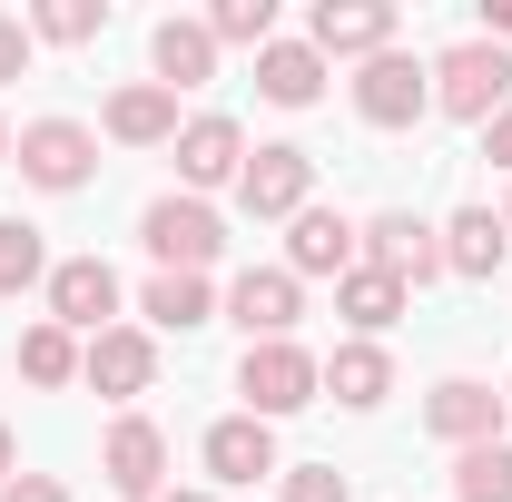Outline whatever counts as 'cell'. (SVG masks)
<instances>
[{
	"instance_id": "6da1fadb",
	"label": "cell",
	"mask_w": 512,
	"mask_h": 502,
	"mask_svg": "<svg viewBox=\"0 0 512 502\" xmlns=\"http://www.w3.org/2000/svg\"><path fill=\"white\" fill-rule=\"evenodd\" d=\"M138 247L158 256V276H207V266L227 256V217H217L207 197H148Z\"/></svg>"
},
{
	"instance_id": "7a4b0ae2",
	"label": "cell",
	"mask_w": 512,
	"mask_h": 502,
	"mask_svg": "<svg viewBox=\"0 0 512 502\" xmlns=\"http://www.w3.org/2000/svg\"><path fill=\"white\" fill-rule=\"evenodd\" d=\"M237 394H247L256 424H276V414H306V404L325 394V355H306L296 335H286V345H247V355H237Z\"/></svg>"
},
{
	"instance_id": "3957f363",
	"label": "cell",
	"mask_w": 512,
	"mask_h": 502,
	"mask_svg": "<svg viewBox=\"0 0 512 502\" xmlns=\"http://www.w3.org/2000/svg\"><path fill=\"white\" fill-rule=\"evenodd\" d=\"M434 109L463 128H483L493 109H512V50L493 40H453L444 60H434Z\"/></svg>"
},
{
	"instance_id": "277c9868",
	"label": "cell",
	"mask_w": 512,
	"mask_h": 502,
	"mask_svg": "<svg viewBox=\"0 0 512 502\" xmlns=\"http://www.w3.org/2000/svg\"><path fill=\"white\" fill-rule=\"evenodd\" d=\"M237 207H247L256 227H296L306 207H316V148H296V138H276V148H247V168H237Z\"/></svg>"
},
{
	"instance_id": "5b68a950",
	"label": "cell",
	"mask_w": 512,
	"mask_h": 502,
	"mask_svg": "<svg viewBox=\"0 0 512 502\" xmlns=\"http://www.w3.org/2000/svg\"><path fill=\"white\" fill-rule=\"evenodd\" d=\"M10 158H20V178H30V188L79 197L89 178H99V128H79V119H30L20 138H10Z\"/></svg>"
},
{
	"instance_id": "8992f818",
	"label": "cell",
	"mask_w": 512,
	"mask_h": 502,
	"mask_svg": "<svg viewBox=\"0 0 512 502\" xmlns=\"http://www.w3.org/2000/svg\"><path fill=\"white\" fill-rule=\"evenodd\" d=\"M424 109H434V60L375 50V60L355 69V119H365V128H414Z\"/></svg>"
},
{
	"instance_id": "52a82bcc",
	"label": "cell",
	"mask_w": 512,
	"mask_h": 502,
	"mask_svg": "<svg viewBox=\"0 0 512 502\" xmlns=\"http://www.w3.org/2000/svg\"><path fill=\"white\" fill-rule=\"evenodd\" d=\"M394 30H404V10H394V0H316V10H306V50H316L325 69L335 60H375V50H394Z\"/></svg>"
},
{
	"instance_id": "ba28073f",
	"label": "cell",
	"mask_w": 512,
	"mask_h": 502,
	"mask_svg": "<svg viewBox=\"0 0 512 502\" xmlns=\"http://www.w3.org/2000/svg\"><path fill=\"white\" fill-rule=\"evenodd\" d=\"M355 247H365V266H384L394 286H434V276H444V227H424L414 207L365 217V227H355Z\"/></svg>"
},
{
	"instance_id": "9c48e42d",
	"label": "cell",
	"mask_w": 512,
	"mask_h": 502,
	"mask_svg": "<svg viewBox=\"0 0 512 502\" xmlns=\"http://www.w3.org/2000/svg\"><path fill=\"white\" fill-rule=\"evenodd\" d=\"M40 296H50V325H69V335H109V325H119V266H109V256H60Z\"/></svg>"
},
{
	"instance_id": "30bf717a",
	"label": "cell",
	"mask_w": 512,
	"mask_h": 502,
	"mask_svg": "<svg viewBox=\"0 0 512 502\" xmlns=\"http://www.w3.org/2000/svg\"><path fill=\"white\" fill-rule=\"evenodd\" d=\"M237 168H247V128L227 119V109H197V119H178V197L237 188Z\"/></svg>"
},
{
	"instance_id": "8fae6325",
	"label": "cell",
	"mask_w": 512,
	"mask_h": 502,
	"mask_svg": "<svg viewBox=\"0 0 512 502\" xmlns=\"http://www.w3.org/2000/svg\"><path fill=\"white\" fill-rule=\"evenodd\" d=\"M79 384H99L109 404H138V394L158 384V335H148V325H109V335H89V345H79Z\"/></svg>"
},
{
	"instance_id": "7c38bea8",
	"label": "cell",
	"mask_w": 512,
	"mask_h": 502,
	"mask_svg": "<svg viewBox=\"0 0 512 502\" xmlns=\"http://www.w3.org/2000/svg\"><path fill=\"white\" fill-rule=\"evenodd\" d=\"M503 394L493 384H473V375H444L434 394H424V434L453 443V453H473V443H503Z\"/></svg>"
},
{
	"instance_id": "4fadbf2b",
	"label": "cell",
	"mask_w": 512,
	"mask_h": 502,
	"mask_svg": "<svg viewBox=\"0 0 512 502\" xmlns=\"http://www.w3.org/2000/svg\"><path fill=\"white\" fill-rule=\"evenodd\" d=\"M99 473H109L119 502H158V493H168V434H158L148 414H119L109 443H99Z\"/></svg>"
},
{
	"instance_id": "5bb4252c",
	"label": "cell",
	"mask_w": 512,
	"mask_h": 502,
	"mask_svg": "<svg viewBox=\"0 0 512 502\" xmlns=\"http://www.w3.org/2000/svg\"><path fill=\"white\" fill-rule=\"evenodd\" d=\"M227 315L247 325V345H286L296 315H306V286H296L286 266H247V276L227 286Z\"/></svg>"
},
{
	"instance_id": "9a60e30c",
	"label": "cell",
	"mask_w": 512,
	"mask_h": 502,
	"mask_svg": "<svg viewBox=\"0 0 512 502\" xmlns=\"http://www.w3.org/2000/svg\"><path fill=\"white\" fill-rule=\"evenodd\" d=\"M365 247H355V217L345 207H306L296 227H286V276L306 286V276H355Z\"/></svg>"
},
{
	"instance_id": "2e32d148",
	"label": "cell",
	"mask_w": 512,
	"mask_h": 502,
	"mask_svg": "<svg viewBox=\"0 0 512 502\" xmlns=\"http://www.w3.org/2000/svg\"><path fill=\"white\" fill-rule=\"evenodd\" d=\"M197 453H207V483H266V473H276V424H256V414H217Z\"/></svg>"
},
{
	"instance_id": "e0dca14e",
	"label": "cell",
	"mask_w": 512,
	"mask_h": 502,
	"mask_svg": "<svg viewBox=\"0 0 512 502\" xmlns=\"http://www.w3.org/2000/svg\"><path fill=\"white\" fill-rule=\"evenodd\" d=\"M99 128H109L119 148H178V99H168L158 79H128V89H109Z\"/></svg>"
},
{
	"instance_id": "ac0fdd59",
	"label": "cell",
	"mask_w": 512,
	"mask_h": 502,
	"mask_svg": "<svg viewBox=\"0 0 512 502\" xmlns=\"http://www.w3.org/2000/svg\"><path fill=\"white\" fill-rule=\"evenodd\" d=\"M148 69H158L168 99H178V89H207V79H217V40H207V20H158V30H148Z\"/></svg>"
},
{
	"instance_id": "d6986e66",
	"label": "cell",
	"mask_w": 512,
	"mask_h": 502,
	"mask_svg": "<svg viewBox=\"0 0 512 502\" xmlns=\"http://www.w3.org/2000/svg\"><path fill=\"white\" fill-rule=\"evenodd\" d=\"M325 394H335L345 414H375L384 394H394V355H384V345H365V335H345V345L325 355Z\"/></svg>"
},
{
	"instance_id": "ffe728a7",
	"label": "cell",
	"mask_w": 512,
	"mask_h": 502,
	"mask_svg": "<svg viewBox=\"0 0 512 502\" xmlns=\"http://www.w3.org/2000/svg\"><path fill=\"white\" fill-rule=\"evenodd\" d=\"M256 99H276V109H316L325 99V60L306 40H266L256 50Z\"/></svg>"
},
{
	"instance_id": "44dd1931",
	"label": "cell",
	"mask_w": 512,
	"mask_h": 502,
	"mask_svg": "<svg viewBox=\"0 0 512 502\" xmlns=\"http://www.w3.org/2000/svg\"><path fill=\"white\" fill-rule=\"evenodd\" d=\"M503 256H512V237L493 207H453L444 217V276H503Z\"/></svg>"
},
{
	"instance_id": "7402d4cb",
	"label": "cell",
	"mask_w": 512,
	"mask_h": 502,
	"mask_svg": "<svg viewBox=\"0 0 512 502\" xmlns=\"http://www.w3.org/2000/svg\"><path fill=\"white\" fill-rule=\"evenodd\" d=\"M138 315H148V335H197L217 315V286L207 276H148L138 286Z\"/></svg>"
},
{
	"instance_id": "603a6c76",
	"label": "cell",
	"mask_w": 512,
	"mask_h": 502,
	"mask_svg": "<svg viewBox=\"0 0 512 502\" xmlns=\"http://www.w3.org/2000/svg\"><path fill=\"white\" fill-rule=\"evenodd\" d=\"M404 296H414V286H394L384 266H355V276H335V315H345V325H355L365 345H375L384 325L404 315Z\"/></svg>"
},
{
	"instance_id": "cb8c5ba5",
	"label": "cell",
	"mask_w": 512,
	"mask_h": 502,
	"mask_svg": "<svg viewBox=\"0 0 512 502\" xmlns=\"http://www.w3.org/2000/svg\"><path fill=\"white\" fill-rule=\"evenodd\" d=\"M20 384H40V394H60V384H79V335L40 315V325L20 335Z\"/></svg>"
},
{
	"instance_id": "d4e9b609",
	"label": "cell",
	"mask_w": 512,
	"mask_h": 502,
	"mask_svg": "<svg viewBox=\"0 0 512 502\" xmlns=\"http://www.w3.org/2000/svg\"><path fill=\"white\" fill-rule=\"evenodd\" d=\"M30 286H50V237L30 217H0V296H30Z\"/></svg>"
},
{
	"instance_id": "484cf974",
	"label": "cell",
	"mask_w": 512,
	"mask_h": 502,
	"mask_svg": "<svg viewBox=\"0 0 512 502\" xmlns=\"http://www.w3.org/2000/svg\"><path fill=\"white\" fill-rule=\"evenodd\" d=\"M109 30V0H40L30 10V40H50V50H89Z\"/></svg>"
},
{
	"instance_id": "4316f807",
	"label": "cell",
	"mask_w": 512,
	"mask_h": 502,
	"mask_svg": "<svg viewBox=\"0 0 512 502\" xmlns=\"http://www.w3.org/2000/svg\"><path fill=\"white\" fill-rule=\"evenodd\" d=\"M453 502H512V443L453 453Z\"/></svg>"
},
{
	"instance_id": "83f0119b",
	"label": "cell",
	"mask_w": 512,
	"mask_h": 502,
	"mask_svg": "<svg viewBox=\"0 0 512 502\" xmlns=\"http://www.w3.org/2000/svg\"><path fill=\"white\" fill-rule=\"evenodd\" d=\"M207 40L217 50H266L276 40V0H217L207 10Z\"/></svg>"
},
{
	"instance_id": "f1b7e54d",
	"label": "cell",
	"mask_w": 512,
	"mask_h": 502,
	"mask_svg": "<svg viewBox=\"0 0 512 502\" xmlns=\"http://www.w3.org/2000/svg\"><path fill=\"white\" fill-rule=\"evenodd\" d=\"M286 502H355V493H345L335 463H306V473H286Z\"/></svg>"
},
{
	"instance_id": "f546056e",
	"label": "cell",
	"mask_w": 512,
	"mask_h": 502,
	"mask_svg": "<svg viewBox=\"0 0 512 502\" xmlns=\"http://www.w3.org/2000/svg\"><path fill=\"white\" fill-rule=\"evenodd\" d=\"M30 50H40V40H30V20H20V10H0V89L30 69Z\"/></svg>"
},
{
	"instance_id": "4dcf8cb0",
	"label": "cell",
	"mask_w": 512,
	"mask_h": 502,
	"mask_svg": "<svg viewBox=\"0 0 512 502\" xmlns=\"http://www.w3.org/2000/svg\"><path fill=\"white\" fill-rule=\"evenodd\" d=\"M0 502H69V483H60V473H10Z\"/></svg>"
},
{
	"instance_id": "1f68e13d",
	"label": "cell",
	"mask_w": 512,
	"mask_h": 502,
	"mask_svg": "<svg viewBox=\"0 0 512 502\" xmlns=\"http://www.w3.org/2000/svg\"><path fill=\"white\" fill-rule=\"evenodd\" d=\"M483 158L512 178V109H493V119H483Z\"/></svg>"
},
{
	"instance_id": "d6a6232c",
	"label": "cell",
	"mask_w": 512,
	"mask_h": 502,
	"mask_svg": "<svg viewBox=\"0 0 512 502\" xmlns=\"http://www.w3.org/2000/svg\"><path fill=\"white\" fill-rule=\"evenodd\" d=\"M473 10H483V30H473V40H493V50H503V40H512V0H473Z\"/></svg>"
},
{
	"instance_id": "836d02e7",
	"label": "cell",
	"mask_w": 512,
	"mask_h": 502,
	"mask_svg": "<svg viewBox=\"0 0 512 502\" xmlns=\"http://www.w3.org/2000/svg\"><path fill=\"white\" fill-rule=\"evenodd\" d=\"M10 473H20V434L0 424V483H10Z\"/></svg>"
},
{
	"instance_id": "e575fe53",
	"label": "cell",
	"mask_w": 512,
	"mask_h": 502,
	"mask_svg": "<svg viewBox=\"0 0 512 502\" xmlns=\"http://www.w3.org/2000/svg\"><path fill=\"white\" fill-rule=\"evenodd\" d=\"M158 502H217V493H158Z\"/></svg>"
},
{
	"instance_id": "d590c367",
	"label": "cell",
	"mask_w": 512,
	"mask_h": 502,
	"mask_svg": "<svg viewBox=\"0 0 512 502\" xmlns=\"http://www.w3.org/2000/svg\"><path fill=\"white\" fill-rule=\"evenodd\" d=\"M0 158H10V119H0Z\"/></svg>"
},
{
	"instance_id": "8d00e7d4",
	"label": "cell",
	"mask_w": 512,
	"mask_h": 502,
	"mask_svg": "<svg viewBox=\"0 0 512 502\" xmlns=\"http://www.w3.org/2000/svg\"><path fill=\"white\" fill-rule=\"evenodd\" d=\"M503 237H512V197H503Z\"/></svg>"
},
{
	"instance_id": "74e56055",
	"label": "cell",
	"mask_w": 512,
	"mask_h": 502,
	"mask_svg": "<svg viewBox=\"0 0 512 502\" xmlns=\"http://www.w3.org/2000/svg\"><path fill=\"white\" fill-rule=\"evenodd\" d=\"M503 404H512V384H503Z\"/></svg>"
}]
</instances>
